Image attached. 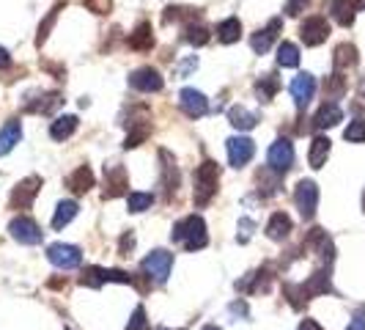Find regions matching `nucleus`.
Returning a JSON list of instances; mask_svg holds the SVG:
<instances>
[{
	"label": "nucleus",
	"instance_id": "47",
	"mask_svg": "<svg viewBox=\"0 0 365 330\" xmlns=\"http://www.w3.org/2000/svg\"><path fill=\"white\" fill-rule=\"evenodd\" d=\"M297 330H324V328H322V325H319L316 320H302V322H300V328H297Z\"/></svg>",
	"mask_w": 365,
	"mask_h": 330
},
{
	"label": "nucleus",
	"instance_id": "1",
	"mask_svg": "<svg viewBox=\"0 0 365 330\" xmlns=\"http://www.w3.org/2000/svg\"><path fill=\"white\" fill-rule=\"evenodd\" d=\"M171 240L179 243L184 251L195 254L200 248L209 245V234H206V223L200 215H187L179 223H174V231H171Z\"/></svg>",
	"mask_w": 365,
	"mask_h": 330
},
{
	"label": "nucleus",
	"instance_id": "50",
	"mask_svg": "<svg viewBox=\"0 0 365 330\" xmlns=\"http://www.w3.org/2000/svg\"><path fill=\"white\" fill-rule=\"evenodd\" d=\"M200 330H220V328H217V325H203Z\"/></svg>",
	"mask_w": 365,
	"mask_h": 330
},
{
	"label": "nucleus",
	"instance_id": "49",
	"mask_svg": "<svg viewBox=\"0 0 365 330\" xmlns=\"http://www.w3.org/2000/svg\"><path fill=\"white\" fill-rule=\"evenodd\" d=\"M360 96H363V99H365V77H363V80H360Z\"/></svg>",
	"mask_w": 365,
	"mask_h": 330
},
{
	"label": "nucleus",
	"instance_id": "16",
	"mask_svg": "<svg viewBox=\"0 0 365 330\" xmlns=\"http://www.w3.org/2000/svg\"><path fill=\"white\" fill-rule=\"evenodd\" d=\"M179 105H182V110L189 118H200V116L209 110L206 96H203L200 91H195V88H184L182 94H179Z\"/></svg>",
	"mask_w": 365,
	"mask_h": 330
},
{
	"label": "nucleus",
	"instance_id": "25",
	"mask_svg": "<svg viewBox=\"0 0 365 330\" xmlns=\"http://www.w3.org/2000/svg\"><path fill=\"white\" fill-rule=\"evenodd\" d=\"M127 44H129L132 50H140V52L152 50V47H154V30H152V25H149V22H140V25L129 33Z\"/></svg>",
	"mask_w": 365,
	"mask_h": 330
},
{
	"label": "nucleus",
	"instance_id": "27",
	"mask_svg": "<svg viewBox=\"0 0 365 330\" xmlns=\"http://www.w3.org/2000/svg\"><path fill=\"white\" fill-rule=\"evenodd\" d=\"M228 121H231L236 130H253V127L258 124V116H255L253 110H247L244 105H233V107L228 110Z\"/></svg>",
	"mask_w": 365,
	"mask_h": 330
},
{
	"label": "nucleus",
	"instance_id": "13",
	"mask_svg": "<svg viewBox=\"0 0 365 330\" xmlns=\"http://www.w3.org/2000/svg\"><path fill=\"white\" fill-rule=\"evenodd\" d=\"M163 74L157 72V69H152V66H140V69H135L132 74H129V85L135 88V91H143V94H152V91H163Z\"/></svg>",
	"mask_w": 365,
	"mask_h": 330
},
{
	"label": "nucleus",
	"instance_id": "20",
	"mask_svg": "<svg viewBox=\"0 0 365 330\" xmlns=\"http://www.w3.org/2000/svg\"><path fill=\"white\" fill-rule=\"evenodd\" d=\"M61 94L58 91H50V94H36V99H28L25 102V110L28 113H44V116H50V113H55L58 107H61Z\"/></svg>",
	"mask_w": 365,
	"mask_h": 330
},
{
	"label": "nucleus",
	"instance_id": "45",
	"mask_svg": "<svg viewBox=\"0 0 365 330\" xmlns=\"http://www.w3.org/2000/svg\"><path fill=\"white\" fill-rule=\"evenodd\" d=\"M132 245H135V237H132V234H124V237H121V245H118V254H121V256H129Z\"/></svg>",
	"mask_w": 365,
	"mask_h": 330
},
{
	"label": "nucleus",
	"instance_id": "19",
	"mask_svg": "<svg viewBox=\"0 0 365 330\" xmlns=\"http://www.w3.org/2000/svg\"><path fill=\"white\" fill-rule=\"evenodd\" d=\"M360 6H363V0H330V14L338 25L349 28L355 22V14Z\"/></svg>",
	"mask_w": 365,
	"mask_h": 330
},
{
	"label": "nucleus",
	"instance_id": "42",
	"mask_svg": "<svg viewBox=\"0 0 365 330\" xmlns=\"http://www.w3.org/2000/svg\"><path fill=\"white\" fill-rule=\"evenodd\" d=\"M83 3L94 14H110V8H113V0H83Z\"/></svg>",
	"mask_w": 365,
	"mask_h": 330
},
{
	"label": "nucleus",
	"instance_id": "34",
	"mask_svg": "<svg viewBox=\"0 0 365 330\" xmlns=\"http://www.w3.org/2000/svg\"><path fill=\"white\" fill-rule=\"evenodd\" d=\"M63 6H66V3H63V0H58V3L50 8V14L44 17V22L39 25V33H36V47H41V44L47 41V36H50V28L55 25V19H58V11H61Z\"/></svg>",
	"mask_w": 365,
	"mask_h": 330
},
{
	"label": "nucleus",
	"instance_id": "15",
	"mask_svg": "<svg viewBox=\"0 0 365 330\" xmlns=\"http://www.w3.org/2000/svg\"><path fill=\"white\" fill-rule=\"evenodd\" d=\"M280 28H283V19H269V25L267 28H261V30H255L253 33V39H250V47L258 52V55H264L269 47H272V41L278 39V33H280Z\"/></svg>",
	"mask_w": 365,
	"mask_h": 330
},
{
	"label": "nucleus",
	"instance_id": "23",
	"mask_svg": "<svg viewBox=\"0 0 365 330\" xmlns=\"http://www.w3.org/2000/svg\"><path fill=\"white\" fill-rule=\"evenodd\" d=\"M291 229H294L291 218H289L286 212H275V215L269 218V223H267V237L275 240V243H283V240L291 234Z\"/></svg>",
	"mask_w": 365,
	"mask_h": 330
},
{
	"label": "nucleus",
	"instance_id": "33",
	"mask_svg": "<svg viewBox=\"0 0 365 330\" xmlns=\"http://www.w3.org/2000/svg\"><path fill=\"white\" fill-rule=\"evenodd\" d=\"M278 66H283V69L300 66V50H297V44H291V41H280L278 44Z\"/></svg>",
	"mask_w": 365,
	"mask_h": 330
},
{
	"label": "nucleus",
	"instance_id": "18",
	"mask_svg": "<svg viewBox=\"0 0 365 330\" xmlns=\"http://www.w3.org/2000/svg\"><path fill=\"white\" fill-rule=\"evenodd\" d=\"M302 287V292H305V298L311 300V298H322V295H330L333 292V284H330V270L324 267V270H316L305 284H300Z\"/></svg>",
	"mask_w": 365,
	"mask_h": 330
},
{
	"label": "nucleus",
	"instance_id": "26",
	"mask_svg": "<svg viewBox=\"0 0 365 330\" xmlns=\"http://www.w3.org/2000/svg\"><path fill=\"white\" fill-rule=\"evenodd\" d=\"M19 138H22V127H19V121H17V118H8V121L3 124V130H0V157L8 154V152L19 143Z\"/></svg>",
	"mask_w": 365,
	"mask_h": 330
},
{
	"label": "nucleus",
	"instance_id": "46",
	"mask_svg": "<svg viewBox=\"0 0 365 330\" xmlns=\"http://www.w3.org/2000/svg\"><path fill=\"white\" fill-rule=\"evenodd\" d=\"M346 330H365V309H360V311L352 317V322H349V328Z\"/></svg>",
	"mask_w": 365,
	"mask_h": 330
},
{
	"label": "nucleus",
	"instance_id": "4",
	"mask_svg": "<svg viewBox=\"0 0 365 330\" xmlns=\"http://www.w3.org/2000/svg\"><path fill=\"white\" fill-rule=\"evenodd\" d=\"M294 204L300 209V215L305 220H311L316 215V207H319V185L311 182V179H302L297 187H294Z\"/></svg>",
	"mask_w": 365,
	"mask_h": 330
},
{
	"label": "nucleus",
	"instance_id": "44",
	"mask_svg": "<svg viewBox=\"0 0 365 330\" xmlns=\"http://www.w3.org/2000/svg\"><path fill=\"white\" fill-rule=\"evenodd\" d=\"M239 229H242V234H239V243H247V240H250V234H253V220L242 218V220H239Z\"/></svg>",
	"mask_w": 365,
	"mask_h": 330
},
{
	"label": "nucleus",
	"instance_id": "5",
	"mask_svg": "<svg viewBox=\"0 0 365 330\" xmlns=\"http://www.w3.org/2000/svg\"><path fill=\"white\" fill-rule=\"evenodd\" d=\"M8 231H11V237H14L17 243H22V245H39L41 237H44L41 226H39L33 218H28V215H17V218L8 223Z\"/></svg>",
	"mask_w": 365,
	"mask_h": 330
},
{
	"label": "nucleus",
	"instance_id": "11",
	"mask_svg": "<svg viewBox=\"0 0 365 330\" xmlns=\"http://www.w3.org/2000/svg\"><path fill=\"white\" fill-rule=\"evenodd\" d=\"M305 248L313 251L324 265H333V259H335V245H333V240L324 229H311L308 240H305Z\"/></svg>",
	"mask_w": 365,
	"mask_h": 330
},
{
	"label": "nucleus",
	"instance_id": "39",
	"mask_svg": "<svg viewBox=\"0 0 365 330\" xmlns=\"http://www.w3.org/2000/svg\"><path fill=\"white\" fill-rule=\"evenodd\" d=\"M344 91H346V80L341 77V72H335L333 77H327V83H324V94H327V99H338Z\"/></svg>",
	"mask_w": 365,
	"mask_h": 330
},
{
	"label": "nucleus",
	"instance_id": "43",
	"mask_svg": "<svg viewBox=\"0 0 365 330\" xmlns=\"http://www.w3.org/2000/svg\"><path fill=\"white\" fill-rule=\"evenodd\" d=\"M308 3H311V0H289V3H286V14H289V17H297V14L305 11Z\"/></svg>",
	"mask_w": 365,
	"mask_h": 330
},
{
	"label": "nucleus",
	"instance_id": "17",
	"mask_svg": "<svg viewBox=\"0 0 365 330\" xmlns=\"http://www.w3.org/2000/svg\"><path fill=\"white\" fill-rule=\"evenodd\" d=\"M160 160H163V187H165V198L171 201L176 196V190H179V168H176L174 157L165 149H160Z\"/></svg>",
	"mask_w": 365,
	"mask_h": 330
},
{
	"label": "nucleus",
	"instance_id": "21",
	"mask_svg": "<svg viewBox=\"0 0 365 330\" xmlns=\"http://www.w3.org/2000/svg\"><path fill=\"white\" fill-rule=\"evenodd\" d=\"M330 149H333V141L327 138V135H316L313 141H311V152H308V163H311V168H324V163H327V157H330Z\"/></svg>",
	"mask_w": 365,
	"mask_h": 330
},
{
	"label": "nucleus",
	"instance_id": "10",
	"mask_svg": "<svg viewBox=\"0 0 365 330\" xmlns=\"http://www.w3.org/2000/svg\"><path fill=\"white\" fill-rule=\"evenodd\" d=\"M330 36V22L324 17H308L302 25H300V39L308 44V47H319L324 44Z\"/></svg>",
	"mask_w": 365,
	"mask_h": 330
},
{
	"label": "nucleus",
	"instance_id": "6",
	"mask_svg": "<svg viewBox=\"0 0 365 330\" xmlns=\"http://www.w3.org/2000/svg\"><path fill=\"white\" fill-rule=\"evenodd\" d=\"M47 259L58 267V270H74V267H80V262H83V254H80V248L77 245H66V243H52L50 248H47Z\"/></svg>",
	"mask_w": 365,
	"mask_h": 330
},
{
	"label": "nucleus",
	"instance_id": "30",
	"mask_svg": "<svg viewBox=\"0 0 365 330\" xmlns=\"http://www.w3.org/2000/svg\"><path fill=\"white\" fill-rule=\"evenodd\" d=\"M74 130H77V116H58V118L50 124L52 141H66V138H72Z\"/></svg>",
	"mask_w": 365,
	"mask_h": 330
},
{
	"label": "nucleus",
	"instance_id": "51",
	"mask_svg": "<svg viewBox=\"0 0 365 330\" xmlns=\"http://www.w3.org/2000/svg\"><path fill=\"white\" fill-rule=\"evenodd\" d=\"M363 212H365V193H363Z\"/></svg>",
	"mask_w": 365,
	"mask_h": 330
},
{
	"label": "nucleus",
	"instance_id": "36",
	"mask_svg": "<svg viewBox=\"0 0 365 330\" xmlns=\"http://www.w3.org/2000/svg\"><path fill=\"white\" fill-rule=\"evenodd\" d=\"M105 270H107V267H96V265L85 267L83 276H80V284L88 287V289H99V287H105V284H107V281H105Z\"/></svg>",
	"mask_w": 365,
	"mask_h": 330
},
{
	"label": "nucleus",
	"instance_id": "14",
	"mask_svg": "<svg viewBox=\"0 0 365 330\" xmlns=\"http://www.w3.org/2000/svg\"><path fill=\"white\" fill-rule=\"evenodd\" d=\"M289 91H291V96H294L297 107H300V110H305V107H308V102H311V99H313V94H316V77H313V74H308V72H302V74H297V77L291 80Z\"/></svg>",
	"mask_w": 365,
	"mask_h": 330
},
{
	"label": "nucleus",
	"instance_id": "31",
	"mask_svg": "<svg viewBox=\"0 0 365 330\" xmlns=\"http://www.w3.org/2000/svg\"><path fill=\"white\" fill-rule=\"evenodd\" d=\"M239 36H242V22L236 17H228L217 25V39L222 44H233V41H239Z\"/></svg>",
	"mask_w": 365,
	"mask_h": 330
},
{
	"label": "nucleus",
	"instance_id": "22",
	"mask_svg": "<svg viewBox=\"0 0 365 330\" xmlns=\"http://www.w3.org/2000/svg\"><path fill=\"white\" fill-rule=\"evenodd\" d=\"M338 121H344V110H341L335 102H324L322 110L313 116V130H330V127H335Z\"/></svg>",
	"mask_w": 365,
	"mask_h": 330
},
{
	"label": "nucleus",
	"instance_id": "48",
	"mask_svg": "<svg viewBox=\"0 0 365 330\" xmlns=\"http://www.w3.org/2000/svg\"><path fill=\"white\" fill-rule=\"evenodd\" d=\"M6 66H11V55L6 47H0V69H6Z\"/></svg>",
	"mask_w": 365,
	"mask_h": 330
},
{
	"label": "nucleus",
	"instance_id": "12",
	"mask_svg": "<svg viewBox=\"0 0 365 330\" xmlns=\"http://www.w3.org/2000/svg\"><path fill=\"white\" fill-rule=\"evenodd\" d=\"M129 187V176L124 171V165L113 163V165H105V198H118L124 196Z\"/></svg>",
	"mask_w": 365,
	"mask_h": 330
},
{
	"label": "nucleus",
	"instance_id": "7",
	"mask_svg": "<svg viewBox=\"0 0 365 330\" xmlns=\"http://www.w3.org/2000/svg\"><path fill=\"white\" fill-rule=\"evenodd\" d=\"M267 163H269V171H275V174L283 176V174L294 165V146H291V141H286V138L275 141V143L269 146Z\"/></svg>",
	"mask_w": 365,
	"mask_h": 330
},
{
	"label": "nucleus",
	"instance_id": "8",
	"mask_svg": "<svg viewBox=\"0 0 365 330\" xmlns=\"http://www.w3.org/2000/svg\"><path fill=\"white\" fill-rule=\"evenodd\" d=\"M225 149H228V163H231L233 168H244V165L253 160V154H255V143H253L250 138H244V135L228 138V141H225Z\"/></svg>",
	"mask_w": 365,
	"mask_h": 330
},
{
	"label": "nucleus",
	"instance_id": "29",
	"mask_svg": "<svg viewBox=\"0 0 365 330\" xmlns=\"http://www.w3.org/2000/svg\"><path fill=\"white\" fill-rule=\"evenodd\" d=\"M333 63H335L338 72L357 66V47L355 44H338L335 52H333Z\"/></svg>",
	"mask_w": 365,
	"mask_h": 330
},
{
	"label": "nucleus",
	"instance_id": "28",
	"mask_svg": "<svg viewBox=\"0 0 365 330\" xmlns=\"http://www.w3.org/2000/svg\"><path fill=\"white\" fill-rule=\"evenodd\" d=\"M149 135H152V124H149V118L129 121V135H127V141H124V149H138Z\"/></svg>",
	"mask_w": 365,
	"mask_h": 330
},
{
	"label": "nucleus",
	"instance_id": "40",
	"mask_svg": "<svg viewBox=\"0 0 365 330\" xmlns=\"http://www.w3.org/2000/svg\"><path fill=\"white\" fill-rule=\"evenodd\" d=\"M344 138H346L349 143H365V118H355V121L346 127Z\"/></svg>",
	"mask_w": 365,
	"mask_h": 330
},
{
	"label": "nucleus",
	"instance_id": "41",
	"mask_svg": "<svg viewBox=\"0 0 365 330\" xmlns=\"http://www.w3.org/2000/svg\"><path fill=\"white\" fill-rule=\"evenodd\" d=\"M149 317H146V309L143 306H138L135 311H132V320L127 322V330H149Z\"/></svg>",
	"mask_w": 365,
	"mask_h": 330
},
{
	"label": "nucleus",
	"instance_id": "52",
	"mask_svg": "<svg viewBox=\"0 0 365 330\" xmlns=\"http://www.w3.org/2000/svg\"><path fill=\"white\" fill-rule=\"evenodd\" d=\"M157 330H171V328H157Z\"/></svg>",
	"mask_w": 365,
	"mask_h": 330
},
{
	"label": "nucleus",
	"instance_id": "2",
	"mask_svg": "<svg viewBox=\"0 0 365 330\" xmlns=\"http://www.w3.org/2000/svg\"><path fill=\"white\" fill-rule=\"evenodd\" d=\"M217 182H220V165L214 160H203L195 168V190H192L195 207H206L217 196Z\"/></svg>",
	"mask_w": 365,
	"mask_h": 330
},
{
	"label": "nucleus",
	"instance_id": "9",
	"mask_svg": "<svg viewBox=\"0 0 365 330\" xmlns=\"http://www.w3.org/2000/svg\"><path fill=\"white\" fill-rule=\"evenodd\" d=\"M39 190H41V176H28V179H22L17 187H14V193H11V209H17V212H22V209H30V204H33V198L39 196Z\"/></svg>",
	"mask_w": 365,
	"mask_h": 330
},
{
	"label": "nucleus",
	"instance_id": "38",
	"mask_svg": "<svg viewBox=\"0 0 365 330\" xmlns=\"http://www.w3.org/2000/svg\"><path fill=\"white\" fill-rule=\"evenodd\" d=\"M184 39L192 44V47H203L206 41H209V30L203 28V25H187V30H184Z\"/></svg>",
	"mask_w": 365,
	"mask_h": 330
},
{
	"label": "nucleus",
	"instance_id": "35",
	"mask_svg": "<svg viewBox=\"0 0 365 330\" xmlns=\"http://www.w3.org/2000/svg\"><path fill=\"white\" fill-rule=\"evenodd\" d=\"M278 88H280V83H278V77L275 74H264L258 83H255V94H258V102H269L275 94H278Z\"/></svg>",
	"mask_w": 365,
	"mask_h": 330
},
{
	"label": "nucleus",
	"instance_id": "24",
	"mask_svg": "<svg viewBox=\"0 0 365 330\" xmlns=\"http://www.w3.org/2000/svg\"><path fill=\"white\" fill-rule=\"evenodd\" d=\"M66 187L74 193V196H85L91 187H94V171L88 165H80L69 179H66Z\"/></svg>",
	"mask_w": 365,
	"mask_h": 330
},
{
	"label": "nucleus",
	"instance_id": "3",
	"mask_svg": "<svg viewBox=\"0 0 365 330\" xmlns=\"http://www.w3.org/2000/svg\"><path fill=\"white\" fill-rule=\"evenodd\" d=\"M143 273L149 276V281H157V284H165L168 276H171V267H174V254L168 251H152L146 259H143Z\"/></svg>",
	"mask_w": 365,
	"mask_h": 330
},
{
	"label": "nucleus",
	"instance_id": "32",
	"mask_svg": "<svg viewBox=\"0 0 365 330\" xmlns=\"http://www.w3.org/2000/svg\"><path fill=\"white\" fill-rule=\"evenodd\" d=\"M77 201H61L58 207H55V215H52V229H63V226H69L72 220H74V215H77Z\"/></svg>",
	"mask_w": 365,
	"mask_h": 330
},
{
	"label": "nucleus",
	"instance_id": "37",
	"mask_svg": "<svg viewBox=\"0 0 365 330\" xmlns=\"http://www.w3.org/2000/svg\"><path fill=\"white\" fill-rule=\"evenodd\" d=\"M152 204H154V196L152 193H129L127 196L129 212H146V209H152Z\"/></svg>",
	"mask_w": 365,
	"mask_h": 330
}]
</instances>
